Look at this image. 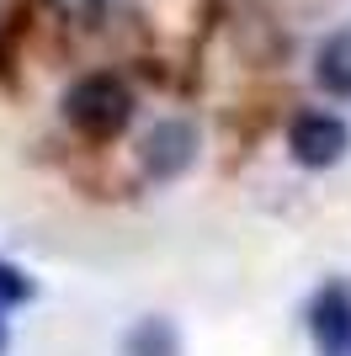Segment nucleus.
<instances>
[{
  "mask_svg": "<svg viewBox=\"0 0 351 356\" xmlns=\"http://www.w3.org/2000/svg\"><path fill=\"white\" fill-rule=\"evenodd\" d=\"M64 122H70L80 138H91V144H107V138H117L133 122V90L107 70L80 74V80L64 90Z\"/></svg>",
  "mask_w": 351,
  "mask_h": 356,
  "instance_id": "f257e3e1",
  "label": "nucleus"
},
{
  "mask_svg": "<svg viewBox=\"0 0 351 356\" xmlns=\"http://www.w3.org/2000/svg\"><path fill=\"white\" fill-rule=\"evenodd\" d=\"M288 149H292V160L309 165V170H330V165L346 160L351 128L336 112H298L292 128H288Z\"/></svg>",
  "mask_w": 351,
  "mask_h": 356,
  "instance_id": "f03ea898",
  "label": "nucleus"
},
{
  "mask_svg": "<svg viewBox=\"0 0 351 356\" xmlns=\"http://www.w3.org/2000/svg\"><path fill=\"white\" fill-rule=\"evenodd\" d=\"M192 160H197V128L187 118H165L144 134V149H139V165H144L149 181H176L187 176Z\"/></svg>",
  "mask_w": 351,
  "mask_h": 356,
  "instance_id": "7ed1b4c3",
  "label": "nucleus"
},
{
  "mask_svg": "<svg viewBox=\"0 0 351 356\" xmlns=\"http://www.w3.org/2000/svg\"><path fill=\"white\" fill-rule=\"evenodd\" d=\"M309 335L320 346V356H351V282L330 277L320 293L309 298Z\"/></svg>",
  "mask_w": 351,
  "mask_h": 356,
  "instance_id": "20e7f679",
  "label": "nucleus"
},
{
  "mask_svg": "<svg viewBox=\"0 0 351 356\" xmlns=\"http://www.w3.org/2000/svg\"><path fill=\"white\" fill-rule=\"evenodd\" d=\"M314 80H320V90H330V96L351 102V27L330 32V38L320 43V59H314Z\"/></svg>",
  "mask_w": 351,
  "mask_h": 356,
  "instance_id": "39448f33",
  "label": "nucleus"
},
{
  "mask_svg": "<svg viewBox=\"0 0 351 356\" xmlns=\"http://www.w3.org/2000/svg\"><path fill=\"white\" fill-rule=\"evenodd\" d=\"M123 356H181V335H176L171 319L149 314L123 335Z\"/></svg>",
  "mask_w": 351,
  "mask_h": 356,
  "instance_id": "423d86ee",
  "label": "nucleus"
},
{
  "mask_svg": "<svg viewBox=\"0 0 351 356\" xmlns=\"http://www.w3.org/2000/svg\"><path fill=\"white\" fill-rule=\"evenodd\" d=\"M32 277L22 266H11V261H0V309H16V303H32Z\"/></svg>",
  "mask_w": 351,
  "mask_h": 356,
  "instance_id": "0eeeda50",
  "label": "nucleus"
},
{
  "mask_svg": "<svg viewBox=\"0 0 351 356\" xmlns=\"http://www.w3.org/2000/svg\"><path fill=\"white\" fill-rule=\"evenodd\" d=\"M0 314H6V309H0ZM0 351H6V319H0Z\"/></svg>",
  "mask_w": 351,
  "mask_h": 356,
  "instance_id": "6e6552de",
  "label": "nucleus"
}]
</instances>
